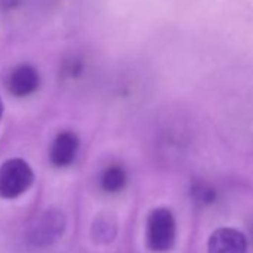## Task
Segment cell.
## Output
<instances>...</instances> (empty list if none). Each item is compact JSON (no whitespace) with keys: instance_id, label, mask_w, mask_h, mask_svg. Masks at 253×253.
I'll return each mask as SVG.
<instances>
[{"instance_id":"1","label":"cell","mask_w":253,"mask_h":253,"mask_svg":"<svg viewBox=\"0 0 253 253\" xmlns=\"http://www.w3.org/2000/svg\"><path fill=\"white\" fill-rule=\"evenodd\" d=\"M33 182L35 173L21 158L8 160L0 166V198H18L30 189Z\"/></svg>"},{"instance_id":"2","label":"cell","mask_w":253,"mask_h":253,"mask_svg":"<svg viewBox=\"0 0 253 253\" xmlns=\"http://www.w3.org/2000/svg\"><path fill=\"white\" fill-rule=\"evenodd\" d=\"M176 241V219L169 209H154L146 222V244L152 252H167Z\"/></svg>"},{"instance_id":"3","label":"cell","mask_w":253,"mask_h":253,"mask_svg":"<svg viewBox=\"0 0 253 253\" xmlns=\"http://www.w3.org/2000/svg\"><path fill=\"white\" fill-rule=\"evenodd\" d=\"M66 231V216L58 209H46L32 223L29 241L36 247H48L55 244Z\"/></svg>"},{"instance_id":"4","label":"cell","mask_w":253,"mask_h":253,"mask_svg":"<svg viewBox=\"0 0 253 253\" xmlns=\"http://www.w3.org/2000/svg\"><path fill=\"white\" fill-rule=\"evenodd\" d=\"M41 84L39 72L30 64H20L12 69L6 78V88L8 91L18 97L24 98L32 95Z\"/></svg>"},{"instance_id":"5","label":"cell","mask_w":253,"mask_h":253,"mask_svg":"<svg viewBox=\"0 0 253 253\" xmlns=\"http://www.w3.org/2000/svg\"><path fill=\"white\" fill-rule=\"evenodd\" d=\"M207 253H247V240L238 229L217 228L209 238Z\"/></svg>"},{"instance_id":"6","label":"cell","mask_w":253,"mask_h":253,"mask_svg":"<svg viewBox=\"0 0 253 253\" xmlns=\"http://www.w3.org/2000/svg\"><path fill=\"white\" fill-rule=\"evenodd\" d=\"M79 151V139L72 131H60L49 149V160L52 166L58 169L69 167L78 155Z\"/></svg>"},{"instance_id":"7","label":"cell","mask_w":253,"mask_h":253,"mask_svg":"<svg viewBox=\"0 0 253 253\" xmlns=\"http://www.w3.org/2000/svg\"><path fill=\"white\" fill-rule=\"evenodd\" d=\"M91 66L86 57L79 54H72L67 57L60 67V78L66 85H81L89 76Z\"/></svg>"},{"instance_id":"8","label":"cell","mask_w":253,"mask_h":253,"mask_svg":"<svg viewBox=\"0 0 253 253\" xmlns=\"http://www.w3.org/2000/svg\"><path fill=\"white\" fill-rule=\"evenodd\" d=\"M101 189L107 194H116L121 192L126 185V173L124 167L119 164H110L104 169L100 177Z\"/></svg>"},{"instance_id":"9","label":"cell","mask_w":253,"mask_h":253,"mask_svg":"<svg viewBox=\"0 0 253 253\" xmlns=\"http://www.w3.org/2000/svg\"><path fill=\"white\" fill-rule=\"evenodd\" d=\"M91 234H92V240L95 243H101V244L112 243L113 238L116 237V220H115V217L110 214L97 216L95 220L92 222Z\"/></svg>"},{"instance_id":"10","label":"cell","mask_w":253,"mask_h":253,"mask_svg":"<svg viewBox=\"0 0 253 253\" xmlns=\"http://www.w3.org/2000/svg\"><path fill=\"white\" fill-rule=\"evenodd\" d=\"M192 195L197 201L200 203H211L214 200V191L207 186V185H203V183H198L192 188Z\"/></svg>"},{"instance_id":"11","label":"cell","mask_w":253,"mask_h":253,"mask_svg":"<svg viewBox=\"0 0 253 253\" xmlns=\"http://www.w3.org/2000/svg\"><path fill=\"white\" fill-rule=\"evenodd\" d=\"M2 116H3V101L0 98V121H2Z\"/></svg>"}]
</instances>
